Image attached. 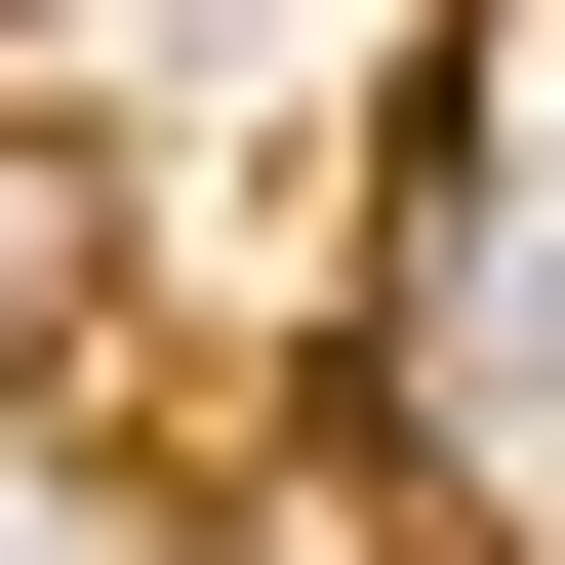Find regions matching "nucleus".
I'll use <instances>...</instances> for the list:
<instances>
[{"label": "nucleus", "instance_id": "nucleus-1", "mask_svg": "<svg viewBox=\"0 0 565 565\" xmlns=\"http://www.w3.org/2000/svg\"><path fill=\"white\" fill-rule=\"evenodd\" d=\"M41 323H82V162H0V364H41Z\"/></svg>", "mask_w": 565, "mask_h": 565}, {"label": "nucleus", "instance_id": "nucleus-2", "mask_svg": "<svg viewBox=\"0 0 565 565\" xmlns=\"http://www.w3.org/2000/svg\"><path fill=\"white\" fill-rule=\"evenodd\" d=\"M0 565H162V525H121V484H82V445H0Z\"/></svg>", "mask_w": 565, "mask_h": 565}]
</instances>
